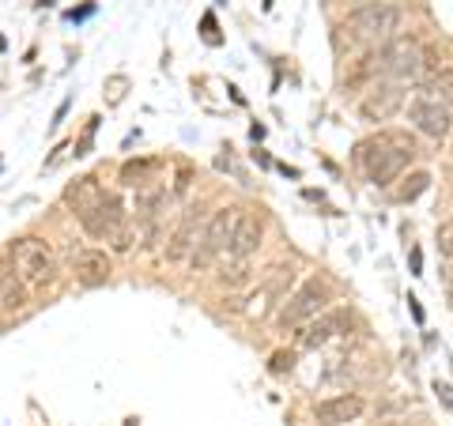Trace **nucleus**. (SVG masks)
Here are the masks:
<instances>
[{"instance_id": "1", "label": "nucleus", "mask_w": 453, "mask_h": 426, "mask_svg": "<svg viewBox=\"0 0 453 426\" xmlns=\"http://www.w3.org/2000/svg\"><path fill=\"white\" fill-rule=\"evenodd\" d=\"M374 72L378 76H386L393 83H408V80H416L423 68H427V49L419 46L416 38H389L386 46H381L374 57Z\"/></svg>"}, {"instance_id": "2", "label": "nucleus", "mask_w": 453, "mask_h": 426, "mask_svg": "<svg viewBox=\"0 0 453 426\" xmlns=\"http://www.w3.org/2000/svg\"><path fill=\"white\" fill-rule=\"evenodd\" d=\"M359 163H363L366 181L378 186V189H386V186H393V181L404 174V166L412 163V148H408V144H393V140H374V144H363Z\"/></svg>"}, {"instance_id": "3", "label": "nucleus", "mask_w": 453, "mask_h": 426, "mask_svg": "<svg viewBox=\"0 0 453 426\" xmlns=\"http://www.w3.org/2000/svg\"><path fill=\"white\" fill-rule=\"evenodd\" d=\"M348 27L366 42H389L404 27V8L389 0H366L348 16Z\"/></svg>"}, {"instance_id": "4", "label": "nucleus", "mask_w": 453, "mask_h": 426, "mask_svg": "<svg viewBox=\"0 0 453 426\" xmlns=\"http://www.w3.org/2000/svg\"><path fill=\"white\" fill-rule=\"evenodd\" d=\"M242 216V208H219L216 216L204 223L201 241H196L189 264L193 268H211L219 257H226V246H231V234H234V223Z\"/></svg>"}, {"instance_id": "5", "label": "nucleus", "mask_w": 453, "mask_h": 426, "mask_svg": "<svg viewBox=\"0 0 453 426\" xmlns=\"http://www.w3.org/2000/svg\"><path fill=\"white\" fill-rule=\"evenodd\" d=\"M12 261H16V272L23 276L27 287H46L57 279V257L42 238H19L12 249Z\"/></svg>"}, {"instance_id": "6", "label": "nucleus", "mask_w": 453, "mask_h": 426, "mask_svg": "<svg viewBox=\"0 0 453 426\" xmlns=\"http://www.w3.org/2000/svg\"><path fill=\"white\" fill-rule=\"evenodd\" d=\"M329 306V287H325L321 279H306L299 291H295L288 302H283V309H280V317H276V329H299L303 321H310V317H318L321 309Z\"/></svg>"}, {"instance_id": "7", "label": "nucleus", "mask_w": 453, "mask_h": 426, "mask_svg": "<svg viewBox=\"0 0 453 426\" xmlns=\"http://www.w3.org/2000/svg\"><path fill=\"white\" fill-rule=\"evenodd\" d=\"M401 110H404V87L389 80V83H378V87H371L363 95L359 118L371 121V125H381V121H393Z\"/></svg>"}, {"instance_id": "8", "label": "nucleus", "mask_w": 453, "mask_h": 426, "mask_svg": "<svg viewBox=\"0 0 453 426\" xmlns=\"http://www.w3.org/2000/svg\"><path fill=\"white\" fill-rule=\"evenodd\" d=\"M408 121H412L416 129H419L423 136H431V140H446L449 129H453L449 106L434 103V98H423V95H416L412 103H408Z\"/></svg>"}, {"instance_id": "9", "label": "nucleus", "mask_w": 453, "mask_h": 426, "mask_svg": "<svg viewBox=\"0 0 453 426\" xmlns=\"http://www.w3.org/2000/svg\"><path fill=\"white\" fill-rule=\"evenodd\" d=\"M351 324V314L348 309H321V314L314 317V324L299 336V347L303 351H318V347H325L329 339H336L340 332H344Z\"/></svg>"}, {"instance_id": "10", "label": "nucleus", "mask_w": 453, "mask_h": 426, "mask_svg": "<svg viewBox=\"0 0 453 426\" xmlns=\"http://www.w3.org/2000/svg\"><path fill=\"white\" fill-rule=\"evenodd\" d=\"M265 241V223L257 216H250V211H242L234 223V234H231V246H226V257L231 261H250L253 253L261 249Z\"/></svg>"}, {"instance_id": "11", "label": "nucleus", "mask_w": 453, "mask_h": 426, "mask_svg": "<svg viewBox=\"0 0 453 426\" xmlns=\"http://www.w3.org/2000/svg\"><path fill=\"white\" fill-rule=\"evenodd\" d=\"M363 396L356 392H340V396H329V400H321L314 407V419L318 426H348V422H356L363 415Z\"/></svg>"}, {"instance_id": "12", "label": "nucleus", "mask_w": 453, "mask_h": 426, "mask_svg": "<svg viewBox=\"0 0 453 426\" xmlns=\"http://www.w3.org/2000/svg\"><path fill=\"white\" fill-rule=\"evenodd\" d=\"M291 279H295V268H273V276H268V279L261 283V287L246 298V302H250V306H246V314H250V317H265L268 309H273L276 298L288 294Z\"/></svg>"}, {"instance_id": "13", "label": "nucleus", "mask_w": 453, "mask_h": 426, "mask_svg": "<svg viewBox=\"0 0 453 426\" xmlns=\"http://www.w3.org/2000/svg\"><path fill=\"white\" fill-rule=\"evenodd\" d=\"M80 223H83V231H88L91 238H110L125 223V204L118 201V196H103L88 216H80Z\"/></svg>"}, {"instance_id": "14", "label": "nucleus", "mask_w": 453, "mask_h": 426, "mask_svg": "<svg viewBox=\"0 0 453 426\" xmlns=\"http://www.w3.org/2000/svg\"><path fill=\"white\" fill-rule=\"evenodd\" d=\"M113 272V264L103 249H80L76 253V279L83 287H98V283H106Z\"/></svg>"}, {"instance_id": "15", "label": "nucleus", "mask_w": 453, "mask_h": 426, "mask_svg": "<svg viewBox=\"0 0 453 426\" xmlns=\"http://www.w3.org/2000/svg\"><path fill=\"white\" fill-rule=\"evenodd\" d=\"M201 219L196 216H189L186 223L178 226L174 234H170V246H166V261H174V264H181V261H189L193 257V249H196V241H201Z\"/></svg>"}, {"instance_id": "16", "label": "nucleus", "mask_w": 453, "mask_h": 426, "mask_svg": "<svg viewBox=\"0 0 453 426\" xmlns=\"http://www.w3.org/2000/svg\"><path fill=\"white\" fill-rule=\"evenodd\" d=\"M27 283L19 272H0V314H19L27 309Z\"/></svg>"}, {"instance_id": "17", "label": "nucleus", "mask_w": 453, "mask_h": 426, "mask_svg": "<svg viewBox=\"0 0 453 426\" xmlns=\"http://www.w3.org/2000/svg\"><path fill=\"white\" fill-rule=\"evenodd\" d=\"M103 196H106V193H103V186H98L95 178H80L76 186L65 189V204L76 208V216H88V211H91L98 201H103Z\"/></svg>"}, {"instance_id": "18", "label": "nucleus", "mask_w": 453, "mask_h": 426, "mask_svg": "<svg viewBox=\"0 0 453 426\" xmlns=\"http://www.w3.org/2000/svg\"><path fill=\"white\" fill-rule=\"evenodd\" d=\"M419 95L434 98V103H442V106H453V68H438L434 76H427L419 83Z\"/></svg>"}, {"instance_id": "19", "label": "nucleus", "mask_w": 453, "mask_h": 426, "mask_svg": "<svg viewBox=\"0 0 453 426\" xmlns=\"http://www.w3.org/2000/svg\"><path fill=\"white\" fill-rule=\"evenodd\" d=\"M166 208V193L163 189H140L136 193V219L144 226H155V219L163 216Z\"/></svg>"}, {"instance_id": "20", "label": "nucleus", "mask_w": 453, "mask_h": 426, "mask_svg": "<svg viewBox=\"0 0 453 426\" xmlns=\"http://www.w3.org/2000/svg\"><path fill=\"white\" fill-rule=\"evenodd\" d=\"M427 186H431V174H423V170H416V174L408 178L404 186L393 193V201H396V204H412L419 193H427Z\"/></svg>"}, {"instance_id": "21", "label": "nucleus", "mask_w": 453, "mask_h": 426, "mask_svg": "<svg viewBox=\"0 0 453 426\" xmlns=\"http://www.w3.org/2000/svg\"><path fill=\"white\" fill-rule=\"evenodd\" d=\"M219 283H223V287H242V283H250V264L246 261H234L231 268H223Z\"/></svg>"}, {"instance_id": "22", "label": "nucleus", "mask_w": 453, "mask_h": 426, "mask_svg": "<svg viewBox=\"0 0 453 426\" xmlns=\"http://www.w3.org/2000/svg\"><path fill=\"white\" fill-rule=\"evenodd\" d=\"M151 163L148 159H140V163H125L121 166V181H125V186H140V181H144L148 174H151Z\"/></svg>"}, {"instance_id": "23", "label": "nucleus", "mask_w": 453, "mask_h": 426, "mask_svg": "<svg viewBox=\"0 0 453 426\" xmlns=\"http://www.w3.org/2000/svg\"><path fill=\"white\" fill-rule=\"evenodd\" d=\"M434 246L442 257H453V219L446 223H438V231H434Z\"/></svg>"}, {"instance_id": "24", "label": "nucleus", "mask_w": 453, "mask_h": 426, "mask_svg": "<svg viewBox=\"0 0 453 426\" xmlns=\"http://www.w3.org/2000/svg\"><path fill=\"white\" fill-rule=\"evenodd\" d=\"M110 246H113V253H129L133 249V231H125V223H121L118 231L110 234Z\"/></svg>"}, {"instance_id": "25", "label": "nucleus", "mask_w": 453, "mask_h": 426, "mask_svg": "<svg viewBox=\"0 0 453 426\" xmlns=\"http://www.w3.org/2000/svg\"><path fill=\"white\" fill-rule=\"evenodd\" d=\"M291 362H295V359H291V354H273V370H276V374H283V370H291Z\"/></svg>"}, {"instance_id": "26", "label": "nucleus", "mask_w": 453, "mask_h": 426, "mask_svg": "<svg viewBox=\"0 0 453 426\" xmlns=\"http://www.w3.org/2000/svg\"><path fill=\"white\" fill-rule=\"evenodd\" d=\"M446 287H449V302H453V272H449V279H446Z\"/></svg>"}, {"instance_id": "27", "label": "nucleus", "mask_w": 453, "mask_h": 426, "mask_svg": "<svg viewBox=\"0 0 453 426\" xmlns=\"http://www.w3.org/2000/svg\"><path fill=\"white\" fill-rule=\"evenodd\" d=\"M381 426H412V422H381Z\"/></svg>"}]
</instances>
